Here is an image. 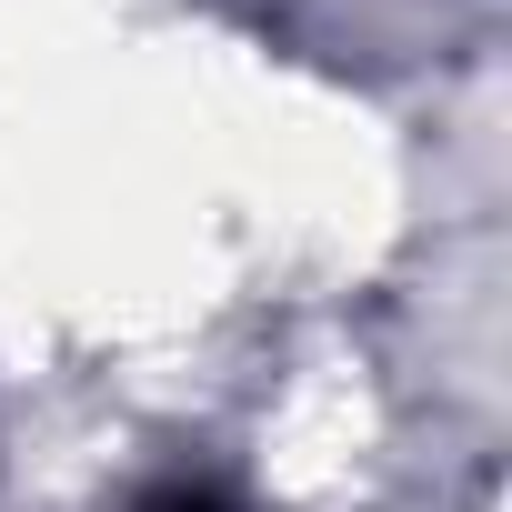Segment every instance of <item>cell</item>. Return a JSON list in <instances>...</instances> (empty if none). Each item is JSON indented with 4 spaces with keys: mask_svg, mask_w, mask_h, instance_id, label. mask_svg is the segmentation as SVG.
<instances>
[{
    "mask_svg": "<svg viewBox=\"0 0 512 512\" xmlns=\"http://www.w3.org/2000/svg\"><path fill=\"white\" fill-rule=\"evenodd\" d=\"M161 512H221V502H201V492H181V502H161Z\"/></svg>",
    "mask_w": 512,
    "mask_h": 512,
    "instance_id": "cell-1",
    "label": "cell"
}]
</instances>
